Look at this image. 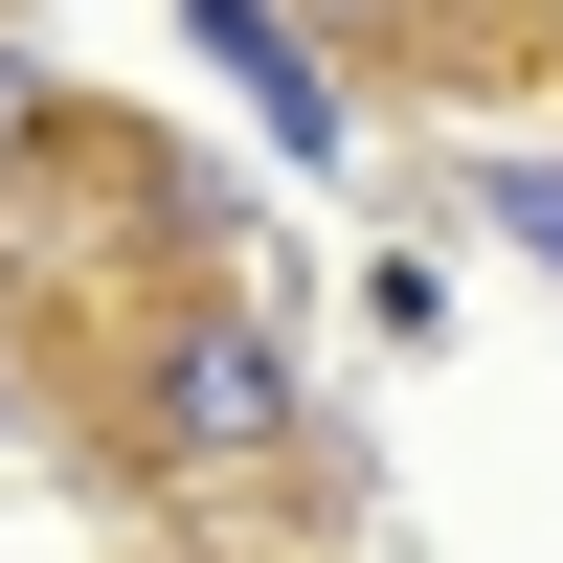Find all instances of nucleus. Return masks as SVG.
<instances>
[{
	"mask_svg": "<svg viewBox=\"0 0 563 563\" xmlns=\"http://www.w3.org/2000/svg\"><path fill=\"white\" fill-rule=\"evenodd\" d=\"M23 135H45V68H23V45H0V158H23Z\"/></svg>",
	"mask_w": 563,
	"mask_h": 563,
	"instance_id": "4",
	"label": "nucleus"
},
{
	"mask_svg": "<svg viewBox=\"0 0 563 563\" xmlns=\"http://www.w3.org/2000/svg\"><path fill=\"white\" fill-rule=\"evenodd\" d=\"M180 23H203V68H225V90H249V113H271V135H294V158H316V135H339V90H316V45H294V23H271V0H180Z\"/></svg>",
	"mask_w": 563,
	"mask_h": 563,
	"instance_id": "2",
	"label": "nucleus"
},
{
	"mask_svg": "<svg viewBox=\"0 0 563 563\" xmlns=\"http://www.w3.org/2000/svg\"><path fill=\"white\" fill-rule=\"evenodd\" d=\"M496 225H519V249H563V158H496Z\"/></svg>",
	"mask_w": 563,
	"mask_h": 563,
	"instance_id": "3",
	"label": "nucleus"
},
{
	"mask_svg": "<svg viewBox=\"0 0 563 563\" xmlns=\"http://www.w3.org/2000/svg\"><path fill=\"white\" fill-rule=\"evenodd\" d=\"M135 406H158V451H271V429H294V361H271L249 316H180Z\"/></svg>",
	"mask_w": 563,
	"mask_h": 563,
	"instance_id": "1",
	"label": "nucleus"
}]
</instances>
